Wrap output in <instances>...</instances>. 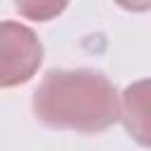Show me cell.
I'll return each mask as SVG.
<instances>
[{"instance_id":"5","label":"cell","mask_w":151,"mask_h":151,"mask_svg":"<svg viewBox=\"0 0 151 151\" xmlns=\"http://www.w3.org/2000/svg\"><path fill=\"white\" fill-rule=\"evenodd\" d=\"M116 5H120L123 9H130V12H149L151 9V0H116Z\"/></svg>"},{"instance_id":"1","label":"cell","mask_w":151,"mask_h":151,"mask_svg":"<svg viewBox=\"0 0 151 151\" xmlns=\"http://www.w3.org/2000/svg\"><path fill=\"white\" fill-rule=\"evenodd\" d=\"M35 118L54 130L94 134L120 118L113 83L92 68H52L33 92Z\"/></svg>"},{"instance_id":"3","label":"cell","mask_w":151,"mask_h":151,"mask_svg":"<svg viewBox=\"0 0 151 151\" xmlns=\"http://www.w3.org/2000/svg\"><path fill=\"white\" fill-rule=\"evenodd\" d=\"M120 120L137 144L151 149V78L125 87L120 97Z\"/></svg>"},{"instance_id":"4","label":"cell","mask_w":151,"mask_h":151,"mask_svg":"<svg viewBox=\"0 0 151 151\" xmlns=\"http://www.w3.org/2000/svg\"><path fill=\"white\" fill-rule=\"evenodd\" d=\"M68 0H14V7L21 17L31 21H50L66 9Z\"/></svg>"},{"instance_id":"2","label":"cell","mask_w":151,"mask_h":151,"mask_svg":"<svg viewBox=\"0 0 151 151\" xmlns=\"http://www.w3.org/2000/svg\"><path fill=\"white\" fill-rule=\"evenodd\" d=\"M42 64V42L19 21H0V87L28 83Z\"/></svg>"}]
</instances>
